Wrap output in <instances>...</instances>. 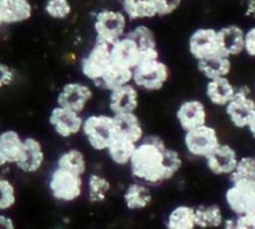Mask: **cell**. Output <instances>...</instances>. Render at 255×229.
<instances>
[{
	"mask_svg": "<svg viewBox=\"0 0 255 229\" xmlns=\"http://www.w3.org/2000/svg\"><path fill=\"white\" fill-rule=\"evenodd\" d=\"M135 181L154 187L173 179L183 167V159L158 135H146L136 144L129 163Z\"/></svg>",
	"mask_w": 255,
	"mask_h": 229,
	"instance_id": "cell-1",
	"label": "cell"
},
{
	"mask_svg": "<svg viewBox=\"0 0 255 229\" xmlns=\"http://www.w3.org/2000/svg\"><path fill=\"white\" fill-rule=\"evenodd\" d=\"M83 135L92 149L107 152L110 142L117 135V123L113 114H92L84 118Z\"/></svg>",
	"mask_w": 255,
	"mask_h": 229,
	"instance_id": "cell-2",
	"label": "cell"
},
{
	"mask_svg": "<svg viewBox=\"0 0 255 229\" xmlns=\"http://www.w3.org/2000/svg\"><path fill=\"white\" fill-rule=\"evenodd\" d=\"M48 189L55 201L72 203L79 199L84 192L83 176L55 167L49 176Z\"/></svg>",
	"mask_w": 255,
	"mask_h": 229,
	"instance_id": "cell-3",
	"label": "cell"
},
{
	"mask_svg": "<svg viewBox=\"0 0 255 229\" xmlns=\"http://www.w3.org/2000/svg\"><path fill=\"white\" fill-rule=\"evenodd\" d=\"M170 70L160 58L146 59L133 69V84L144 92H158L168 83Z\"/></svg>",
	"mask_w": 255,
	"mask_h": 229,
	"instance_id": "cell-4",
	"label": "cell"
},
{
	"mask_svg": "<svg viewBox=\"0 0 255 229\" xmlns=\"http://www.w3.org/2000/svg\"><path fill=\"white\" fill-rule=\"evenodd\" d=\"M129 21L123 10L102 9L94 16L95 40L113 45L127 34Z\"/></svg>",
	"mask_w": 255,
	"mask_h": 229,
	"instance_id": "cell-5",
	"label": "cell"
},
{
	"mask_svg": "<svg viewBox=\"0 0 255 229\" xmlns=\"http://www.w3.org/2000/svg\"><path fill=\"white\" fill-rule=\"evenodd\" d=\"M225 114L233 127L247 129L248 124L255 115V99L248 85H240L233 99L224 107Z\"/></svg>",
	"mask_w": 255,
	"mask_h": 229,
	"instance_id": "cell-6",
	"label": "cell"
},
{
	"mask_svg": "<svg viewBox=\"0 0 255 229\" xmlns=\"http://www.w3.org/2000/svg\"><path fill=\"white\" fill-rule=\"evenodd\" d=\"M219 133L214 127L204 124L185 132L184 147L189 156L205 159L220 144Z\"/></svg>",
	"mask_w": 255,
	"mask_h": 229,
	"instance_id": "cell-7",
	"label": "cell"
},
{
	"mask_svg": "<svg viewBox=\"0 0 255 229\" xmlns=\"http://www.w3.org/2000/svg\"><path fill=\"white\" fill-rule=\"evenodd\" d=\"M225 204L233 216H255V183L230 182V187L225 192Z\"/></svg>",
	"mask_w": 255,
	"mask_h": 229,
	"instance_id": "cell-8",
	"label": "cell"
},
{
	"mask_svg": "<svg viewBox=\"0 0 255 229\" xmlns=\"http://www.w3.org/2000/svg\"><path fill=\"white\" fill-rule=\"evenodd\" d=\"M112 61V45L95 40L94 45L80 61V70L88 80L97 84Z\"/></svg>",
	"mask_w": 255,
	"mask_h": 229,
	"instance_id": "cell-9",
	"label": "cell"
},
{
	"mask_svg": "<svg viewBox=\"0 0 255 229\" xmlns=\"http://www.w3.org/2000/svg\"><path fill=\"white\" fill-rule=\"evenodd\" d=\"M189 53L197 61L215 55H223L218 36V29L205 26L191 33L188 41Z\"/></svg>",
	"mask_w": 255,
	"mask_h": 229,
	"instance_id": "cell-10",
	"label": "cell"
},
{
	"mask_svg": "<svg viewBox=\"0 0 255 229\" xmlns=\"http://www.w3.org/2000/svg\"><path fill=\"white\" fill-rule=\"evenodd\" d=\"M84 118L80 113L56 105L49 114V124L60 138L68 139L82 133Z\"/></svg>",
	"mask_w": 255,
	"mask_h": 229,
	"instance_id": "cell-11",
	"label": "cell"
},
{
	"mask_svg": "<svg viewBox=\"0 0 255 229\" xmlns=\"http://www.w3.org/2000/svg\"><path fill=\"white\" fill-rule=\"evenodd\" d=\"M93 89L88 84L79 82H72L64 85L59 92L56 103L60 107L82 114L93 99Z\"/></svg>",
	"mask_w": 255,
	"mask_h": 229,
	"instance_id": "cell-12",
	"label": "cell"
},
{
	"mask_svg": "<svg viewBox=\"0 0 255 229\" xmlns=\"http://www.w3.org/2000/svg\"><path fill=\"white\" fill-rule=\"evenodd\" d=\"M239 156L238 152L229 144L220 143L209 156L205 158L210 173L218 177H230L237 167Z\"/></svg>",
	"mask_w": 255,
	"mask_h": 229,
	"instance_id": "cell-13",
	"label": "cell"
},
{
	"mask_svg": "<svg viewBox=\"0 0 255 229\" xmlns=\"http://www.w3.org/2000/svg\"><path fill=\"white\" fill-rule=\"evenodd\" d=\"M178 124L184 132L208 124V110L204 103L198 99H189L181 103L175 113Z\"/></svg>",
	"mask_w": 255,
	"mask_h": 229,
	"instance_id": "cell-14",
	"label": "cell"
},
{
	"mask_svg": "<svg viewBox=\"0 0 255 229\" xmlns=\"http://www.w3.org/2000/svg\"><path fill=\"white\" fill-rule=\"evenodd\" d=\"M112 59L115 63L134 69L143 60L154 58L146 56L135 43V40L127 33L112 45Z\"/></svg>",
	"mask_w": 255,
	"mask_h": 229,
	"instance_id": "cell-15",
	"label": "cell"
},
{
	"mask_svg": "<svg viewBox=\"0 0 255 229\" xmlns=\"http://www.w3.org/2000/svg\"><path fill=\"white\" fill-rule=\"evenodd\" d=\"M139 105V89L130 83L109 92V109L113 115L135 113Z\"/></svg>",
	"mask_w": 255,
	"mask_h": 229,
	"instance_id": "cell-16",
	"label": "cell"
},
{
	"mask_svg": "<svg viewBox=\"0 0 255 229\" xmlns=\"http://www.w3.org/2000/svg\"><path fill=\"white\" fill-rule=\"evenodd\" d=\"M45 162V153L43 145L36 138L26 137L24 138V149L21 158L15 164L16 168L23 173L33 174L40 171Z\"/></svg>",
	"mask_w": 255,
	"mask_h": 229,
	"instance_id": "cell-17",
	"label": "cell"
},
{
	"mask_svg": "<svg viewBox=\"0 0 255 229\" xmlns=\"http://www.w3.org/2000/svg\"><path fill=\"white\" fill-rule=\"evenodd\" d=\"M244 35L245 30L237 24L222 26L218 29L220 49L222 54L229 58L239 56L244 53Z\"/></svg>",
	"mask_w": 255,
	"mask_h": 229,
	"instance_id": "cell-18",
	"label": "cell"
},
{
	"mask_svg": "<svg viewBox=\"0 0 255 229\" xmlns=\"http://www.w3.org/2000/svg\"><path fill=\"white\" fill-rule=\"evenodd\" d=\"M33 16L30 0H0V19L3 25L28 21Z\"/></svg>",
	"mask_w": 255,
	"mask_h": 229,
	"instance_id": "cell-19",
	"label": "cell"
},
{
	"mask_svg": "<svg viewBox=\"0 0 255 229\" xmlns=\"http://www.w3.org/2000/svg\"><path fill=\"white\" fill-rule=\"evenodd\" d=\"M237 88L228 76L208 80L205 87V95L208 100L215 107L224 108L237 93Z\"/></svg>",
	"mask_w": 255,
	"mask_h": 229,
	"instance_id": "cell-20",
	"label": "cell"
},
{
	"mask_svg": "<svg viewBox=\"0 0 255 229\" xmlns=\"http://www.w3.org/2000/svg\"><path fill=\"white\" fill-rule=\"evenodd\" d=\"M130 83H133V69L112 61L109 68L105 70V73L95 85L108 92H112Z\"/></svg>",
	"mask_w": 255,
	"mask_h": 229,
	"instance_id": "cell-21",
	"label": "cell"
},
{
	"mask_svg": "<svg viewBox=\"0 0 255 229\" xmlns=\"http://www.w3.org/2000/svg\"><path fill=\"white\" fill-rule=\"evenodd\" d=\"M123 201L129 211H144L153 202L150 186L135 181L124 191Z\"/></svg>",
	"mask_w": 255,
	"mask_h": 229,
	"instance_id": "cell-22",
	"label": "cell"
},
{
	"mask_svg": "<svg viewBox=\"0 0 255 229\" xmlns=\"http://www.w3.org/2000/svg\"><path fill=\"white\" fill-rule=\"evenodd\" d=\"M197 66L200 74H203L208 80H212L223 76H229V74L232 73L233 64L232 58L229 56L215 55L197 61Z\"/></svg>",
	"mask_w": 255,
	"mask_h": 229,
	"instance_id": "cell-23",
	"label": "cell"
},
{
	"mask_svg": "<svg viewBox=\"0 0 255 229\" xmlns=\"http://www.w3.org/2000/svg\"><path fill=\"white\" fill-rule=\"evenodd\" d=\"M24 149V138L15 130H4L0 133V150L6 164H16L21 158Z\"/></svg>",
	"mask_w": 255,
	"mask_h": 229,
	"instance_id": "cell-24",
	"label": "cell"
},
{
	"mask_svg": "<svg viewBox=\"0 0 255 229\" xmlns=\"http://www.w3.org/2000/svg\"><path fill=\"white\" fill-rule=\"evenodd\" d=\"M114 117L118 135H122L136 144L145 137L143 125L135 113H125V114H118Z\"/></svg>",
	"mask_w": 255,
	"mask_h": 229,
	"instance_id": "cell-25",
	"label": "cell"
},
{
	"mask_svg": "<svg viewBox=\"0 0 255 229\" xmlns=\"http://www.w3.org/2000/svg\"><path fill=\"white\" fill-rule=\"evenodd\" d=\"M135 148L136 143L117 134L114 139L110 142L107 153L113 163L120 167H125L129 166V163H130V159L133 157Z\"/></svg>",
	"mask_w": 255,
	"mask_h": 229,
	"instance_id": "cell-26",
	"label": "cell"
},
{
	"mask_svg": "<svg viewBox=\"0 0 255 229\" xmlns=\"http://www.w3.org/2000/svg\"><path fill=\"white\" fill-rule=\"evenodd\" d=\"M127 33L128 35H130L135 40V43L138 44L139 48L141 49V51L146 56H149V58H159L158 43H156L155 34L148 25L138 24L133 29L128 30Z\"/></svg>",
	"mask_w": 255,
	"mask_h": 229,
	"instance_id": "cell-27",
	"label": "cell"
},
{
	"mask_svg": "<svg viewBox=\"0 0 255 229\" xmlns=\"http://www.w3.org/2000/svg\"><path fill=\"white\" fill-rule=\"evenodd\" d=\"M168 229H194L197 228L195 207L178 206L168 214L166 218Z\"/></svg>",
	"mask_w": 255,
	"mask_h": 229,
	"instance_id": "cell-28",
	"label": "cell"
},
{
	"mask_svg": "<svg viewBox=\"0 0 255 229\" xmlns=\"http://www.w3.org/2000/svg\"><path fill=\"white\" fill-rule=\"evenodd\" d=\"M195 217H197V228H220L224 223V213L222 208L217 204L195 207Z\"/></svg>",
	"mask_w": 255,
	"mask_h": 229,
	"instance_id": "cell-29",
	"label": "cell"
},
{
	"mask_svg": "<svg viewBox=\"0 0 255 229\" xmlns=\"http://www.w3.org/2000/svg\"><path fill=\"white\" fill-rule=\"evenodd\" d=\"M122 10L131 21L149 20L158 16L150 0H130L128 3L122 4Z\"/></svg>",
	"mask_w": 255,
	"mask_h": 229,
	"instance_id": "cell-30",
	"label": "cell"
},
{
	"mask_svg": "<svg viewBox=\"0 0 255 229\" xmlns=\"http://www.w3.org/2000/svg\"><path fill=\"white\" fill-rule=\"evenodd\" d=\"M56 167L67 169L79 176H84L88 169V162L85 154L79 149H68L59 156Z\"/></svg>",
	"mask_w": 255,
	"mask_h": 229,
	"instance_id": "cell-31",
	"label": "cell"
},
{
	"mask_svg": "<svg viewBox=\"0 0 255 229\" xmlns=\"http://www.w3.org/2000/svg\"><path fill=\"white\" fill-rule=\"evenodd\" d=\"M112 184L102 174H92L88 178V199L90 203H103L109 194Z\"/></svg>",
	"mask_w": 255,
	"mask_h": 229,
	"instance_id": "cell-32",
	"label": "cell"
},
{
	"mask_svg": "<svg viewBox=\"0 0 255 229\" xmlns=\"http://www.w3.org/2000/svg\"><path fill=\"white\" fill-rule=\"evenodd\" d=\"M229 179L230 182L247 181L255 183V157H239L237 167H235L234 172L229 177Z\"/></svg>",
	"mask_w": 255,
	"mask_h": 229,
	"instance_id": "cell-33",
	"label": "cell"
},
{
	"mask_svg": "<svg viewBox=\"0 0 255 229\" xmlns=\"http://www.w3.org/2000/svg\"><path fill=\"white\" fill-rule=\"evenodd\" d=\"M44 11L49 18L55 20H65L72 14L73 8L69 0H46Z\"/></svg>",
	"mask_w": 255,
	"mask_h": 229,
	"instance_id": "cell-34",
	"label": "cell"
},
{
	"mask_svg": "<svg viewBox=\"0 0 255 229\" xmlns=\"http://www.w3.org/2000/svg\"><path fill=\"white\" fill-rule=\"evenodd\" d=\"M16 203V191L9 179L0 177V212L9 211Z\"/></svg>",
	"mask_w": 255,
	"mask_h": 229,
	"instance_id": "cell-35",
	"label": "cell"
},
{
	"mask_svg": "<svg viewBox=\"0 0 255 229\" xmlns=\"http://www.w3.org/2000/svg\"><path fill=\"white\" fill-rule=\"evenodd\" d=\"M150 1L158 13V16H168L178 10L183 0H150Z\"/></svg>",
	"mask_w": 255,
	"mask_h": 229,
	"instance_id": "cell-36",
	"label": "cell"
},
{
	"mask_svg": "<svg viewBox=\"0 0 255 229\" xmlns=\"http://www.w3.org/2000/svg\"><path fill=\"white\" fill-rule=\"evenodd\" d=\"M15 80V71L8 64L0 61V89L10 87Z\"/></svg>",
	"mask_w": 255,
	"mask_h": 229,
	"instance_id": "cell-37",
	"label": "cell"
},
{
	"mask_svg": "<svg viewBox=\"0 0 255 229\" xmlns=\"http://www.w3.org/2000/svg\"><path fill=\"white\" fill-rule=\"evenodd\" d=\"M244 54L255 60V25L245 30L244 35Z\"/></svg>",
	"mask_w": 255,
	"mask_h": 229,
	"instance_id": "cell-38",
	"label": "cell"
},
{
	"mask_svg": "<svg viewBox=\"0 0 255 229\" xmlns=\"http://www.w3.org/2000/svg\"><path fill=\"white\" fill-rule=\"evenodd\" d=\"M242 6L244 15L255 20V0H242Z\"/></svg>",
	"mask_w": 255,
	"mask_h": 229,
	"instance_id": "cell-39",
	"label": "cell"
},
{
	"mask_svg": "<svg viewBox=\"0 0 255 229\" xmlns=\"http://www.w3.org/2000/svg\"><path fill=\"white\" fill-rule=\"evenodd\" d=\"M15 228V223L10 217L5 216V214H0V229H14Z\"/></svg>",
	"mask_w": 255,
	"mask_h": 229,
	"instance_id": "cell-40",
	"label": "cell"
},
{
	"mask_svg": "<svg viewBox=\"0 0 255 229\" xmlns=\"http://www.w3.org/2000/svg\"><path fill=\"white\" fill-rule=\"evenodd\" d=\"M247 129H248V132H249V134L252 135L253 139L255 140V115H254V117H253V119L250 120L249 124H248Z\"/></svg>",
	"mask_w": 255,
	"mask_h": 229,
	"instance_id": "cell-41",
	"label": "cell"
},
{
	"mask_svg": "<svg viewBox=\"0 0 255 229\" xmlns=\"http://www.w3.org/2000/svg\"><path fill=\"white\" fill-rule=\"evenodd\" d=\"M4 166H6V161L4 159L3 154H1V150H0V168H1V167H4Z\"/></svg>",
	"mask_w": 255,
	"mask_h": 229,
	"instance_id": "cell-42",
	"label": "cell"
},
{
	"mask_svg": "<svg viewBox=\"0 0 255 229\" xmlns=\"http://www.w3.org/2000/svg\"><path fill=\"white\" fill-rule=\"evenodd\" d=\"M117 1H119L120 4H124V3H128V1H130V0H117Z\"/></svg>",
	"mask_w": 255,
	"mask_h": 229,
	"instance_id": "cell-43",
	"label": "cell"
},
{
	"mask_svg": "<svg viewBox=\"0 0 255 229\" xmlns=\"http://www.w3.org/2000/svg\"><path fill=\"white\" fill-rule=\"evenodd\" d=\"M3 25V23H1V19H0V26Z\"/></svg>",
	"mask_w": 255,
	"mask_h": 229,
	"instance_id": "cell-44",
	"label": "cell"
},
{
	"mask_svg": "<svg viewBox=\"0 0 255 229\" xmlns=\"http://www.w3.org/2000/svg\"><path fill=\"white\" fill-rule=\"evenodd\" d=\"M254 157H255V154H254Z\"/></svg>",
	"mask_w": 255,
	"mask_h": 229,
	"instance_id": "cell-45",
	"label": "cell"
}]
</instances>
